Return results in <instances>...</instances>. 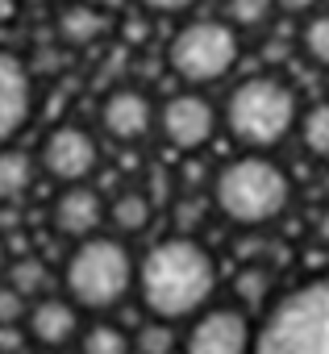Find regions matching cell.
<instances>
[{"label":"cell","mask_w":329,"mask_h":354,"mask_svg":"<svg viewBox=\"0 0 329 354\" xmlns=\"http://www.w3.org/2000/svg\"><path fill=\"white\" fill-rule=\"evenodd\" d=\"M133 292L154 321H188L217 292V259L192 234L162 238L133 263Z\"/></svg>","instance_id":"cell-1"},{"label":"cell","mask_w":329,"mask_h":354,"mask_svg":"<svg viewBox=\"0 0 329 354\" xmlns=\"http://www.w3.org/2000/svg\"><path fill=\"white\" fill-rule=\"evenodd\" d=\"M213 201L225 221L258 230L283 217V209L292 205V180L275 158L250 150L213 175Z\"/></svg>","instance_id":"cell-2"},{"label":"cell","mask_w":329,"mask_h":354,"mask_svg":"<svg viewBox=\"0 0 329 354\" xmlns=\"http://www.w3.org/2000/svg\"><path fill=\"white\" fill-rule=\"evenodd\" d=\"M250 354H329V279H308L271 300Z\"/></svg>","instance_id":"cell-3"},{"label":"cell","mask_w":329,"mask_h":354,"mask_svg":"<svg viewBox=\"0 0 329 354\" xmlns=\"http://www.w3.org/2000/svg\"><path fill=\"white\" fill-rule=\"evenodd\" d=\"M133 254L121 238H104V234H92V238H79L75 250L67 254V267H63V288H67V300L75 308H88V313H109L117 308L129 292H133Z\"/></svg>","instance_id":"cell-4"},{"label":"cell","mask_w":329,"mask_h":354,"mask_svg":"<svg viewBox=\"0 0 329 354\" xmlns=\"http://www.w3.org/2000/svg\"><path fill=\"white\" fill-rule=\"evenodd\" d=\"M296 117H300L296 92L279 75H250L225 100V125L234 142H242L254 154L275 150L296 129Z\"/></svg>","instance_id":"cell-5"},{"label":"cell","mask_w":329,"mask_h":354,"mask_svg":"<svg viewBox=\"0 0 329 354\" xmlns=\"http://www.w3.org/2000/svg\"><path fill=\"white\" fill-rule=\"evenodd\" d=\"M238 55H242V38L229 21H217V17H200V21H188L171 46H167V67L188 84V88H205V84H217L225 80L234 67H238Z\"/></svg>","instance_id":"cell-6"},{"label":"cell","mask_w":329,"mask_h":354,"mask_svg":"<svg viewBox=\"0 0 329 354\" xmlns=\"http://www.w3.org/2000/svg\"><path fill=\"white\" fill-rule=\"evenodd\" d=\"M250 346H254V321L246 317V308L234 304L200 308L184 337V354H250Z\"/></svg>","instance_id":"cell-7"},{"label":"cell","mask_w":329,"mask_h":354,"mask_svg":"<svg viewBox=\"0 0 329 354\" xmlns=\"http://www.w3.org/2000/svg\"><path fill=\"white\" fill-rule=\"evenodd\" d=\"M100 162V146L84 125H55L38 150V167L55 184H88V175Z\"/></svg>","instance_id":"cell-8"},{"label":"cell","mask_w":329,"mask_h":354,"mask_svg":"<svg viewBox=\"0 0 329 354\" xmlns=\"http://www.w3.org/2000/svg\"><path fill=\"white\" fill-rule=\"evenodd\" d=\"M154 121H158L162 138H167V146L192 154V150H200V146L213 142L221 117H217V104L209 96H200V92H176L167 104H162V113Z\"/></svg>","instance_id":"cell-9"},{"label":"cell","mask_w":329,"mask_h":354,"mask_svg":"<svg viewBox=\"0 0 329 354\" xmlns=\"http://www.w3.org/2000/svg\"><path fill=\"white\" fill-rule=\"evenodd\" d=\"M34 113V80L26 63L0 46V146H9Z\"/></svg>","instance_id":"cell-10"},{"label":"cell","mask_w":329,"mask_h":354,"mask_svg":"<svg viewBox=\"0 0 329 354\" xmlns=\"http://www.w3.org/2000/svg\"><path fill=\"white\" fill-rule=\"evenodd\" d=\"M100 125H104L109 138L133 146L154 129V104L142 88H113L100 100Z\"/></svg>","instance_id":"cell-11"},{"label":"cell","mask_w":329,"mask_h":354,"mask_svg":"<svg viewBox=\"0 0 329 354\" xmlns=\"http://www.w3.org/2000/svg\"><path fill=\"white\" fill-rule=\"evenodd\" d=\"M26 321H30L26 337L38 342L42 350H67L79 337V329H84V317H79V308L67 296H38V300H30Z\"/></svg>","instance_id":"cell-12"},{"label":"cell","mask_w":329,"mask_h":354,"mask_svg":"<svg viewBox=\"0 0 329 354\" xmlns=\"http://www.w3.org/2000/svg\"><path fill=\"white\" fill-rule=\"evenodd\" d=\"M50 221L59 234L67 238H92L100 225H104V196L92 188V184H67L55 205H50Z\"/></svg>","instance_id":"cell-13"},{"label":"cell","mask_w":329,"mask_h":354,"mask_svg":"<svg viewBox=\"0 0 329 354\" xmlns=\"http://www.w3.org/2000/svg\"><path fill=\"white\" fill-rule=\"evenodd\" d=\"M150 217H154V201H150L142 188H125V192H117V196L104 205V221H109L117 234H125V238L142 234V230L150 225Z\"/></svg>","instance_id":"cell-14"},{"label":"cell","mask_w":329,"mask_h":354,"mask_svg":"<svg viewBox=\"0 0 329 354\" xmlns=\"http://www.w3.org/2000/svg\"><path fill=\"white\" fill-rule=\"evenodd\" d=\"M38 158L17 150V146H0V205H13L34 188Z\"/></svg>","instance_id":"cell-15"},{"label":"cell","mask_w":329,"mask_h":354,"mask_svg":"<svg viewBox=\"0 0 329 354\" xmlns=\"http://www.w3.org/2000/svg\"><path fill=\"white\" fill-rule=\"evenodd\" d=\"M104 30H109V17L96 5H84V0L63 5V13H59V38L67 46H92Z\"/></svg>","instance_id":"cell-16"},{"label":"cell","mask_w":329,"mask_h":354,"mask_svg":"<svg viewBox=\"0 0 329 354\" xmlns=\"http://www.w3.org/2000/svg\"><path fill=\"white\" fill-rule=\"evenodd\" d=\"M296 133H300V142H304V150L312 158H329V104L321 100L308 113H300L296 117Z\"/></svg>","instance_id":"cell-17"},{"label":"cell","mask_w":329,"mask_h":354,"mask_svg":"<svg viewBox=\"0 0 329 354\" xmlns=\"http://www.w3.org/2000/svg\"><path fill=\"white\" fill-rule=\"evenodd\" d=\"M5 283H9V288H17L26 300H38V296H46L50 271H46V263H42V259H17V263H9V267H5Z\"/></svg>","instance_id":"cell-18"},{"label":"cell","mask_w":329,"mask_h":354,"mask_svg":"<svg viewBox=\"0 0 329 354\" xmlns=\"http://www.w3.org/2000/svg\"><path fill=\"white\" fill-rule=\"evenodd\" d=\"M129 350H133V354H176V350H180V333H176V325L150 317V321L129 337Z\"/></svg>","instance_id":"cell-19"},{"label":"cell","mask_w":329,"mask_h":354,"mask_svg":"<svg viewBox=\"0 0 329 354\" xmlns=\"http://www.w3.org/2000/svg\"><path fill=\"white\" fill-rule=\"evenodd\" d=\"M79 354H133L129 350V333L125 329H117V325H88V329H79Z\"/></svg>","instance_id":"cell-20"},{"label":"cell","mask_w":329,"mask_h":354,"mask_svg":"<svg viewBox=\"0 0 329 354\" xmlns=\"http://www.w3.org/2000/svg\"><path fill=\"white\" fill-rule=\"evenodd\" d=\"M275 13V0H225V21L234 30H258Z\"/></svg>","instance_id":"cell-21"},{"label":"cell","mask_w":329,"mask_h":354,"mask_svg":"<svg viewBox=\"0 0 329 354\" xmlns=\"http://www.w3.org/2000/svg\"><path fill=\"white\" fill-rule=\"evenodd\" d=\"M300 46H304V55H308L317 67H329V9H325V13H312V17L304 21Z\"/></svg>","instance_id":"cell-22"},{"label":"cell","mask_w":329,"mask_h":354,"mask_svg":"<svg viewBox=\"0 0 329 354\" xmlns=\"http://www.w3.org/2000/svg\"><path fill=\"white\" fill-rule=\"evenodd\" d=\"M271 296V271L267 267H246L238 275V300L242 304H263Z\"/></svg>","instance_id":"cell-23"},{"label":"cell","mask_w":329,"mask_h":354,"mask_svg":"<svg viewBox=\"0 0 329 354\" xmlns=\"http://www.w3.org/2000/svg\"><path fill=\"white\" fill-rule=\"evenodd\" d=\"M26 308H30V300L17 288H9L5 279H0V325H21L26 321Z\"/></svg>","instance_id":"cell-24"},{"label":"cell","mask_w":329,"mask_h":354,"mask_svg":"<svg viewBox=\"0 0 329 354\" xmlns=\"http://www.w3.org/2000/svg\"><path fill=\"white\" fill-rule=\"evenodd\" d=\"M142 5L150 13H162V17H176V13H188L192 5H200V0H142Z\"/></svg>","instance_id":"cell-25"},{"label":"cell","mask_w":329,"mask_h":354,"mask_svg":"<svg viewBox=\"0 0 329 354\" xmlns=\"http://www.w3.org/2000/svg\"><path fill=\"white\" fill-rule=\"evenodd\" d=\"M200 221V201L192 205V201H180V234H188V225H196Z\"/></svg>","instance_id":"cell-26"},{"label":"cell","mask_w":329,"mask_h":354,"mask_svg":"<svg viewBox=\"0 0 329 354\" xmlns=\"http://www.w3.org/2000/svg\"><path fill=\"white\" fill-rule=\"evenodd\" d=\"M312 5L317 0H275V9H283V13H312Z\"/></svg>","instance_id":"cell-27"},{"label":"cell","mask_w":329,"mask_h":354,"mask_svg":"<svg viewBox=\"0 0 329 354\" xmlns=\"http://www.w3.org/2000/svg\"><path fill=\"white\" fill-rule=\"evenodd\" d=\"M17 17V0H0V26H9Z\"/></svg>","instance_id":"cell-28"},{"label":"cell","mask_w":329,"mask_h":354,"mask_svg":"<svg viewBox=\"0 0 329 354\" xmlns=\"http://www.w3.org/2000/svg\"><path fill=\"white\" fill-rule=\"evenodd\" d=\"M317 238H321V246H329V209L317 217Z\"/></svg>","instance_id":"cell-29"},{"label":"cell","mask_w":329,"mask_h":354,"mask_svg":"<svg viewBox=\"0 0 329 354\" xmlns=\"http://www.w3.org/2000/svg\"><path fill=\"white\" fill-rule=\"evenodd\" d=\"M5 267H9V250H5V242H0V279H5Z\"/></svg>","instance_id":"cell-30"},{"label":"cell","mask_w":329,"mask_h":354,"mask_svg":"<svg viewBox=\"0 0 329 354\" xmlns=\"http://www.w3.org/2000/svg\"><path fill=\"white\" fill-rule=\"evenodd\" d=\"M55 5H75V0H55Z\"/></svg>","instance_id":"cell-31"}]
</instances>
